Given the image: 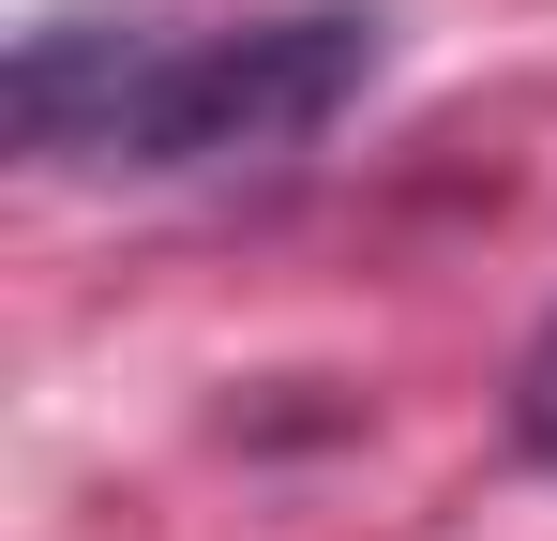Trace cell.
Here are the masks:
<instances>
[{"label": "cell", "instance_id": "6da1fadb", "mask_svg": "<svg viewBox=\"0 0 557 541\" xmlns=\"http://www.w3.org/2000/svg\"><path fill=\"white\" fill-rule=\"evenodd\" d=\"M376 90V15H257V30H30L15 136L61 166H272Z\"/></svg>", "mask_w": 557, "mask_h": 541}, {"label": "cell", "instance_id": "7a4b0ae2", "mask_svg": "<svg viewBox=\"0 0 557 541\" xmlns=\"http://www.w3.org/2000/svg\"><path fill=\"white\" fill-rule=\"evenodd\" d=\"M512 451H528V466H557V316L528 331V361H512Z\"/></svg>", "mask_w": 557, "mask_h": 541}]
</instances>
